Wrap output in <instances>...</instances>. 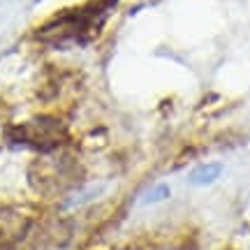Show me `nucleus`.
I'll return each instance as SVG.
<instances>
[{
	"instance_id": "2",
	"label": "nucleus",
	"mask_w": 250,
	"mask_h": 250,
	"mask_svg": "<svg viewBox=\"0 0 250 250\" xmlns=\"http://www.w3.org/2000/svg\"><path fill=\"white\" fill-rule=\"evenodd\" d=\"M220 171H223L220 165H204V167H199V169L192 171L190 181L197 183V186H206V183H213V181L220 176Z\"/></svg>"
},
{
	"instance_id": "1",
	"label": "nucleus",
	"mask_w": 250,
	"mask_h": 250,
	"mask_svg": "<svg viewBox=\"0 0 250 250\" xmlns=\"http://www.w3.org/2000/svg\"><path fill=\"white\" fill-rule=\"evenodd\" d=\"M17 137L19 142L49 153L65 142V127H62L61 121H56L51 116H40L35 121H30V123L21 125L17 130Z\"/></svg>"
},
{
	"instance_id": "3",
	"label": "nucleus",
	"mask_w": 250,
	"mask_h": 250,
	"mask_svg": "<svg viewBox=\"0 0 250 250\" xmlns=\"http://www.w3.org/2000/svg\"><path fill=\"white\" fill-rule=\"evenodd\" d=\"M167 192H169V190H167L165 186L155 188V190H153L151 195H146V202H158V199H162V197H167Z\"/></svg>"
}]
</instances>
